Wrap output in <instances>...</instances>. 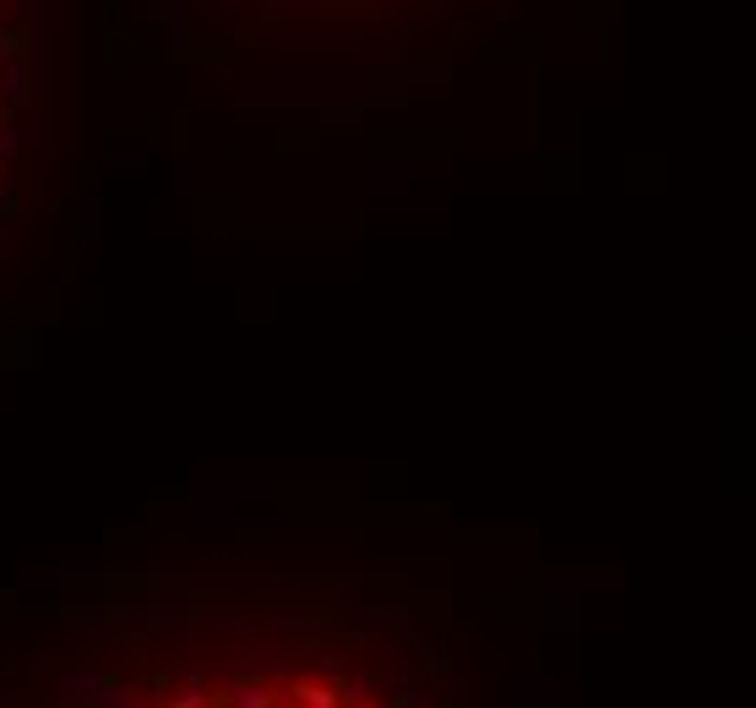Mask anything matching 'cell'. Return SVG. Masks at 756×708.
Returning a JSON list of instances; mask_svg holds the SVG:
<instances>
[{"instance_id": "cell-1", "label": "cell", "mask_w": 756, "mask_h": 708, "mask_svg": "<svg viewBox=\"0 0 756 708\" xmlns=\"http://www.w3.org/2000/svg\"><path fill=\"white\" fill-rule=\"evenodd\" d=\"M17 6L22 0H0V136L11 121V88H17Z\"/></svg>"}]
</instances>
